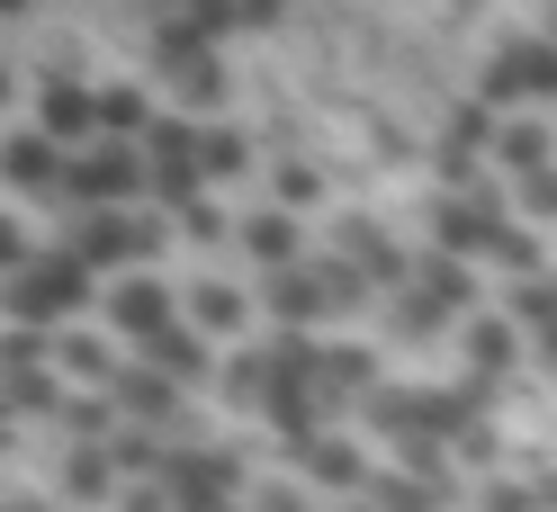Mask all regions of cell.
<instances>
[{"label": "cell", "instance_id": "cell-1", "mask_svg": "<svg viewBox=\"0 0 557 512\" xmlns=\"http://www.w3.org/2000/svg\"><path fill=\"white\" fill-rule=\"evenodd\" d=\"M90 297H99V279L54 243V252H27L10 279H0V324H37V333H54V324L90 315Z\"/></svg>", "mask_w": 557, "mask_h": 512}, {"label": "cell", "instance_id": "cell-2", "mask_svg": "<svg viewBox=\"0 0 557 512\" xmlns=\"http://www.w3.org/2000/svg\"><path fill=\"white\" fill-rule=\"evenodd\" d=\"M557 99V46L540 37H504L495 54H485V82H476V109H495V117H512V109H548Z\"/></svg>", "mask_w": 557, "mask_h": 512}, {"label": "cell", "instance_id": "cell-3", "mask_svg": "<svg viewBox=\"0 0 557 512\" xmlns=\"http://www.w3.org/2000/svg\"><path fill=\"white\" fill-rule=\"evenodd\" d=\"M73 208H135L145 198V153L117 145V135H90V145L63 153V180H54Z\"/></svg>", "mask_w": 557, "mask_h": 512}, {"label": "cell", "instance_id": "cell-4", "mask_svg": "<svg viewBox=\"0 0 557 512\" xmlns=\"http://www.w3.org/2000/svg\"><path fill=\"white\" fill-rule=\"evenodd\" d=\"M109 404H117V423H135V432H171V440H198L189 432V387H171L153 360H117V378H109Z\"/></svg>", "mask_w": 557, "mask_h": 512}, {"label": "cell", "instance_id": "cell-5", "mask_svg": "<svg viewBox=\"0 0 557 512\" xmlns=\"http://www.w3.org/2000/svg\"><path fill=\"white\" fill-rule=\"evenodd\" d=\"M90 305H99V324H109L126 351H135L145 333H162L171 315H181V288H162V270H117V279H99Z\"/></svg>", "mask_w": 557, "mask_h": 512}, {"label": "cell", "instance_id": "cell-6", "mask_svg": "<svg viewBox=\"0 0 557 512\" xmlns=\"http://www.w3.org/2000/svg\"><path fill=\"white\" fill-rule=\"evenodd\" d=\"M369 440L360 432H306L297 440V486L306 495H324V503H342V495H360L369 486Z\"/></svg>", "mask_w": 557, "mask_h": 512}, {"label": "cell", "instance_id": "cell-7", "mask_svg": "<svg viewBox=\"0 0 557 512\" xmlns=\"http://www.w3.org/2000/svg\"><path fill=\"white\" fill-rule=\"evenodd\" d=\"M181 324H198V333L225 351V341H243V333L261 324V297L234 288L225 270H198V279H181Z\"/></svg>", "mask_w": 557, "mask_h": 512}, {"label": "cell", "instance_id": "cell-8", "mask_svg": "<svg viewBox=\"0 0 557 512\" xmlns=\"http://www.w3.org/2000/svg\"><path fill=\"white\" fill-rule=\"evenodd\" d=\"M449 333H459V369H468L476 387L512 378V369H521V351H531V341H521V324L504 315V305H468V315L449 324Z\"/></svg>", "mask_w": 557, "mask_h": 512}, {"label": "cell", "instance_id": "cell-9", "mask_svg": "<svg viewBox=\"0 0 557 512\" xmlns=\"http://www.w3.org/2000/svg\"><path fill=\"white\" fill-rule=\"evenodd\" d=\"M46 360H54V378H63V387H109V378H117V360H126V341H117L109 324L73 315V324H54V333H46Z\"/></svg>", "mask_w": 557, "mask_h": 512}, {"label": "cell", "instance_id": "cell-10", "mask_svg": "<svg viewBox=\"0 0 557 512\" xmlns=\"http://www.w3.org/2000/svg\"><path fill=\"white\" fill-rule=\"evenodd\" d=\"M261 315H270L278 333H315V324H333V297H324V279H315V261L261 270Z\"/></svg>", "mask_w": 557, "mask_h": 512}, {"label": "cell", "instance_id": "cell-11", "mask_svg": "<svg viewBox=\"0 0 557 512\" xmlns=\"http://www.w3.org/2000/svg\"><path fill=\"white\" fill-rule=\"evenodd\" d=\"M63 180V145L37 126H0V189L10 198H54Z\"/></svg>", "mask_w": 557, "mask_h": 512}, {"label": "cell", "instance_id": "cell-12", "mask_svg": "<svg viewBox=\"0 0 557 512\" xmlns=\"http://www.w3.org/2000/svg\"><path fill=\"white\" fill-rule=\"evenodd\" d=\"M135 360H153L171 387H207V378H216V341H207L198 324H181V315H171L162 333H145V341H135Z\"/></svg>", "mask_w": 557, "mask_h": 512}, {"label": "cell", "instance_id": "cell-13", "mask_svg": "<svg viewBox=\"0 0 557 512\" xmlns=\"http://www.w3.org/2000/svg\"><path fill=\"white\" fill-rule=\"evenodd\" d=\"M109 495H117L109 440H63V459H54V503H73V512H109Z\"/></svg>", "mask_w": 557, "mask_h": 512}, {"label": "cell", "instance_id": "cell-14", "mask_svg": "<svg viewBox=\"0 0 557 512\" xmlns=\"http://www.w3.org/2000/svg\"><path fill=\"white\" fill-rule=\"evenodd\" d=\"M234 252L252 261V270H288V261H306V216H288V208L234 216Z\"/></svg>", "mask_w": 557, "mask_h": 512}, {"label": "cell", "instance_id": "cell-15", "mask_svg": "<svg viewBox=\"0 0 557 512\" xmlns=\"http://www.w3.org/2000/svg\"><path fill=\"white\" fill-rule=\"evenodd\" d=\"M207 387H216V404H234V414H261L270 387H278L270 341H261V351H252V341H225V351H216V378H207Z\"/></svg>", "mask_w": 557, "mask_h": 512}, {"label": "cell", "instance_id": "cell-16", "mask_svg": "<svg viewBox=\"0 0 557 512\" xmlns=\"http://www.w3.org/2000/svg\"><path fill=\"white\" fill-rule=\"evenodd\" d=\"M261 145L243 135L234 117H198V189H225V180H252Z\"/></svg>", "mask_w": 557, "mask_h": 512}, {"label": "cell", "instance_id": "cell-17", "mask_svg": "<svg viewBox=\"0 0 557 512\" xmlns=\"http://www.w3.org/2000/svg\"><path fill=\"white\" fill-rule=\"evenodd\" d=\"M405 288H423V297L441 305V315L459 324L468 305H485V270H476V261H449V252H423V261L405 270Z\"/></svg>", "mask_w": 557, "mask_h": 512}, {"label": "cell", "instance_id": "cell-18", "mask_svg": "<svg viewBox=\"0 0 557 512\" xmlns=\"http://www.w3.org/2000/svg\"><path fill=\"white\" fill-rule=\"evenodd\" d=\"M504 216L485 208V198L468 189V198H449L441 189V208H432V252H449V261H485V234H495Z\"/></svg>", "mask_w": 557, "mask_h": 512}, {"label": "cell", "instance_id": "cell-19", "mask_svg": "<svg viewBox=\"0 0 557 512\" xmlns=\"http://www.w3.org/2000/svg\"><path fill=\"white\" fill-rule=\"evenodd\" d=\"M37 135H54L63 153L73 145H90V82H73V73H46L37 82V117H27Z\"/></svg>", "mask_w": 557, "mask_h": 512}, {"label": "cell", "instance_id": "cell-20", "mask_svg": "<svg viewBox=\"0 0 557 512\" xmlns=\"http://www.w3.org/2000/svg\"><path fill=\"white\" fill-rule=\"evenodd\" d=\"M145 126H153V90H145V82H99V90H90V135L135 145Z\"/></svg>", "mask_w": 557, "mask_h": 512}, {"label": "cell", "instance_id": "cell-21", "mask_svg": "<svg viewBox=\"0 0 557 512\" xmlns=\"http://www.w3.org/2000/svg\"><path fill=\"white\" fill-rule=\"evenodd\" d=\"M548 145H557V135H548L531 109H512V117H495V145H485V153H495L512 180H531V171H548Z\"/></svg>", "mask_w": 557, "mask_h": 512}, {"label": "cell", "instance_id": "cell-22", "mask_svg": "<svg viewBox=\"0 0 557 512\" xmlns=\"http://www.w3.org/2000/svg\"><path fill=\"white\" fill-rule=\"evenodd\" d=\"M0 404L27 423H54V404H63V378H54V360H18V369H0Z\"/></svg>", "mask_w": 557, "mask_h": 512}, {"label": "cell", "instance_id": "cell-23", "mask_svg": "<svg viewBox=\"0 0 557 512\" xmlns=\"http://www.w3.org/2000/svg\"><path fill=\"white\" fill-rule=\"evenodd\" d=\"M333 198V180L306 153H288V162H270V208H288V216H306V208H324Z\"/></svg>", "mask_w": 557, "mask_h": 512}, {"label": "cell", "instance_id": "cell-24", "mask_svg": "<svg viewBox=\"0 0 557 512\" xmlns=\"http://www.w3.org/2000/svg\"><path fill=\"white\" fill-rule=\"evenodd\" d=\"M162 216H171V243H234V216H225L207 189L181 198V208H162Z\"/></svg>", "mask_w": 557, "mask_h": 512}, {"label": "cell", "instance_id": "cell-25", "mask_svg": "<svg viewBox=\"0 0 557 512\" xmlns=\"http://www.w3.org/2000/svg\"><path fill=\"white\" fill-rule=\"evenodd\" d=\"M468 503H476V512H548V503H540V476H512V467L476 476V486H468Z\"/></svg>", "mask_w": 557, "mask_h": 512}, {"label": "cell", "instance_id": "cell-26", "mask_svg": "<svg viewBox=\"0 0 557 512\" xmlns=\"http://www.w3.org/2000/svg\"><path fill=\"white\" fill-rule=\"evenodd\" d=\"M504 315H512L521 333H540V324L557 315V270H531L521 288H504Z\"/></svg>", "mask_w": 557, "mask_h": 512}, {"label": "cell", "instance_id": "cell-27", "mask_svg": "<svg viewBox=\"0 0 557 512\" xmlns=\"http://www.w3.org/2000/svg\"><path fill=\"white\" fill-rule=\"evenodd\" d=\"M476 270H540V234H531V225H495Z\"/></svg>", "mask_w": 557, "mask_h": 512}, {"label": "cell", "instance_id": "cell-28", "mask_svg": "<svg viewBox=\"0 0 557 512\" xmlns=\"http://www.w3.org/2000/svg\"><path fill=\"white\" fill-rule=\"evenodd\" d=\"M243 512H324V495H306L297 476H261V486L243 495Z\"/></svg>", "mask_w": 557, "mask_h": 512}, {"label": "cell", "instance_id": "cell-29", "mask_svg": "<svg viewBox=\"0 0 557 512\" xmlns=\"http://www.w3.org/2000/svg\"><path fill=\"white\" fill-rule=\"evenodd\" d=\"M109 512H171V486H162V476H117Z\"/></svg>", "mask_w": 557, "mask_h": 512}, {"label": "cell", "instance_id": "cell-30", "mask_svg": "<svg viewBox=\"0 0 557 512\" xmlns=\"http://www.w3.org/2000/svg\"><path fill=\"white\" fill-rule=\"evenodd\" d=\"M27 252H37V234H27V216H18V208H0V279H10V270H18Z\"/></svg>", "mask_w": 557, "mask_h": 512}, {"label": "cell", "instance_id": "cell-31", "mask_svg": "<svg viewBox=\"0 0 557 512\" xmlns=\"http://www.w3.org/2000/svg\"><path fill=\"white\" fill-rule=\"evenodd\" d=\"M521 341H531V351H540V360H548V369H557V315H548V324H540V333H521Z\"/></svg>", "mask_w": 557, "mask_h": 512}, {"label": "cell", "instance_id": "cell-32", "mask_svg": "<svg viewBox=\"0 0 557 512\" xmlns=\"http://www.w3.org/2000/svg\"><path fill=\"white\" fill-rule=\"evenodd\" d=\"M18 109V73H10V63H0V117H10Z\"/></svg>", "mask_w": 557, "mask_h": 512}, {"label": "cell", "instance_id": "cell-33", "mask_svg": "<svg viewBox=\"0 0 557 512\" xmlns=\"http://www.w3.org/2000/svg\"><path fill=\"white\" fill-rule=\"evenodd\" d=\"M0 450H18V414H10V404H0Z\"/></svg>", "mask_w": 557, "mask_h": 512}, {"label": "cell", "instance_id": "cell-34", "mask_svg": "<svg viewBox=\"0 0 557 512\" xmlns=\"http://www.w3.org/2000/svg\"><path fill=\"white\" fill-rule=\"evenodd\" d=\"M540 37H548V46H557V0H540Z\"/></svg>", "mask_w": 557, "mask_h": 512}, {"label": "cell", "instance_id": "cell-35", "mask_svg": "<svg viewBox=\"0 0 557 512\" xmlns=\"http://www.w3.org/2000/svg\"><path fill=\"white\" fill-rule=\"evenodd\" d=\"M324 512H377V503H369V495H342V503H324Z\"/></svg>", "mask_w": 557, "mask_h": 512}, {"label": "cell", "instance_id": "cell-36", "mask_svg": "<svg viewBox=\"0 0 557 512\" xmlns=\"http://www.w3.org/2000/svg\"><path fill=\"white\" fill-rule=\"evenodd\" d=\"M540 503H548V512H557V467H548V476H540Z\"/></svg>", "mask_w": 557, "mask_h": 512}, {"label": "cell", "instance_id": "cell-37", "mask_svg": "<svg viewBox=\"0 0 557 512\" xmlns=\"http://www.w3.org/2000/svg\"><path fill=\"white\" fill-rule=\"evenodd\" d=\"M27 10H37V0H0V18H27Z\"/></svg>", "mask_w": 557, "mask_h": 512}, {"label": "cell", "instance_id": "cell-38", "mask_svg": "<svg viewBox=\"0 0 557 512\" xmlns=\"http://www.w3.org/2000/svg\"><path fill=\"white\" fill-rule=\"evenodd\" d=\"M0 512H54V503H27V495H18V503H0Z\"/></svg>", "mask_w": 557, "mask_h": 512}, {"label": "cell", "instance_id": "cell-39", "mask_svg": "<svg viewBox=\"0 0 557 512\" xmlns=\"http://www.w3.org/2000/svg\"><path fill=\"white\" fill-rule=\"evenodd\" d=\"M243 10H252V18H270V10H278V0H243Z\"/></svg>", "mask_w": 557, "mask_h": 512}]
</instances>
